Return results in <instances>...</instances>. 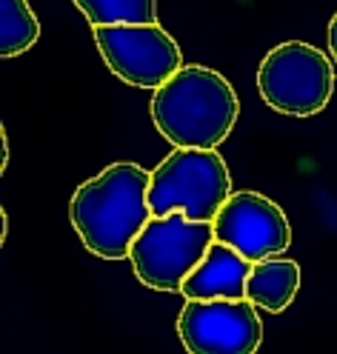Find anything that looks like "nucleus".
Returning <instances> with one entry per match:
<instances>
[{"label":"nucleus","instance_id":"obj_1","mask_svg":"<svg viewBox=\"0 0 337 354\" xmlns=\"http://www.w3.org/2000/svg\"><path fill=\"white\" fill-rule=\"evenodd\" d=\"M152 171L138 163H111L75 189L69 217L83 246L95 257L123 260L152 220Z\"/></svg>","mask_w":337,"mask_h":354},{"label":"nucleus","instance_id":"obj_2","mask_svg":"<svg viewBox=\"0 0 337 354\" xmlns=\"http://www.w3.org/2000/svg\"><path fill=\"white\" fill-rule=\"evenodd\" d=\"M240 115L232 83L209 66H181L154 88V129L183 149H217Z\"/></svg>","mask_w":337,"mask_h":354},{"label":"nucleus","instance_id":"obj_3","mask_svg":"<svg viewBox=\"0 0 337 354\" xmlns=\"http://www.w3.org/2000/svg\"><path fill=\"white\" fill-rule=\"evenodd\" d=\"M215 243L212 220H189L183 212L152 214L131 243V266L143 286L157 292H181Z\"/></svg>","mask_w":337,"mask_h":354},{"label":"nucleus","instance_id":"obj_4","mask_svg":"<svg viewBox=\"0 0 337 354\" xmlns=\"http://www.w3.org/2000/svg\"><path fill=\"white\" fill-rule=\"evenodd\" d=\"M232 194V177L217 149L174 146L152 171V214L183 212L189 220H215Z\"/></svg>","mask_w":337,"mask_h":354},{"label":"nucleus","instance_id":"obj_5","mask_svg":"<svg viewBox=\"0 0 337 354\" xmlns=\"http://www.w3.org/2000/svg\"><path fill=\"white\" fill-rule=\"evenodd\" d=\"M257 88L266 106L289 118H311L326 109L334 92L331 60L303 40L280 43L257 69Z\"/></svg>","mask_w":337,"mask_h":354},{"label":"nucleus","instance_id":"obj_6","mask_svg":"<svg viewBox=\"0 0 337 354\" xmlns=\"http://www.w3.org/2000/svg\"><path fill=\"white\" fill-rule=\"evenodd\" d=\"M95 43L109 69L138 88L163 86L183 66L181 46L157 24L95 26Z\"/></svg>","mask_w":337,"mask_h":354},{"label":"nucleus","instance_id":"obj_7","mask_svg":"<svg viewBox=\"0 0 337 354\" xmlns=\"http://www.w3.org/2000/svg\"><path fill=\"white\" fill-rule=\"evenodd\" d=\"M177 337L189 354H252L260 348L263 323L249 297L186 300Z\"/></svg>","mask_w":337,"mask_h":354},{"label":"nucleus","instance_id":"obj_8","mask_svg":"<svg viewBox=\"0 0 337 354\" xmlns=\"http://www.w3.org/2000/svg\"><path fill=\"white\" fill-rule=\"evenodd\" d=\"M212 223L215 240L229 243L252 263L283 254L291 243L289 217L275 201H268L260 192H232Z\"/></svg>","mask_w":337,"mask_h":354},{"label":"nucleus","instance_id":"obj_9","mask_svg":"<svg viewBox=\"0 0 337 354\" xmlns=\"http://www.w3.org/2000/svg\"><path fill=\"white\" fill-rule=\"evenodd\" d=\"M252 272V260L243 257L229 243L215 240L197 269L183 280L181 295L186 300H212V297H246V280Z\"/></svg>","mask_w":337,"mask_h":354},{"label":"nucleus","instance_id":"obj_10","mask_svg":"<svg viewBox=\"0 0 337 354\" xmlns=\"http://www.w3.org/2000/svg\"><path fill=\"white\" fill-rule=\"evenodd\" d=\"M300 289V266L291 257H263L252 263L249 280H246V297L266 312H283L298 297Z\"/></svg>","mask_w":337,"mask_h":354},{"label":"nucleus","instance_id":"obj_11","mask_svg":"<svg viewBox=\"0 0 337 354\" xmlns=\"http://www.w3.org/2000/svg\"><path fill=\"white\" fill-rule=\"evenodd\" d=\"M40 37V20L29 0H0V55L15 57L29 52Z\"/></svg>","mask_w":337,"mask_h":354},{"label":"nucleus","instance_id":"obj_12","mask_svg":"<svg viewBox=\"0 0 337 354\" xmlns=\"http://www.w3.org/2000/svg\"><path fill=\"white\" fill-rule=\"evenodd\" d=\"M92 26L157 24V0H72Z\"/></svg>","mask_w":337,"mask_h":354},{"label":"nucleus","instance_id":"obj_13","mask_svg":"<svg viewBox=\"0 0 337 354\" xmlns=\"http://www.w3.org/2000/svg\"><path fill=\"white\" fill-rule=\"evenodd\" d=\"M329 52L337 60V15L329 20Z\"/></svg>","mask_w":337,"mask_h":354},{"label":"nucleus","instance_id":"obj_14","mask_svg":"<svg viewBox=\"0 0 337 354\" xmlns=\"http://www.w3.org/2000/svg\"><path fill=\"white\" fill-rule=\"evenodd\" d=\"M0 138H3V166H0V171H6V166H9V140H6V129H0Z\"/></svg>","mask_w":337,"mask_h":354}]
</instances>
